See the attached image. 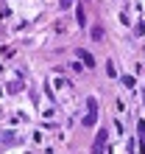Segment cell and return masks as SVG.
<instances>
[{
    "label": "cell",
    "instance_id": "4",
    "mask_svg": "<svg viewBox=\"0 0 145 154\" xmlns=\"http://www.w3.org/2000/svg\"><path fill=\"white\" fill-rule=\"evenodd\" d=\"M103 37V28H101V25H95V28H92V39H101Z\"/></svg>",
    "mask_w": 145,
    "mask_h": 154
},
{
    "label": "cell",
    "instance_id": "1",
    "mask_svg": "<svg viewBox=\"0 0 145 154\" xmlns=\"http://www.w3.org/2000/svg\"><path fill=\"white\" fill-rule=\"evenodd\" d=\"M87 106H89V115L84 118V126H92V123L98 121V112H95L98 104H95V98H87Z\"/></svg>",
    "mask_w": 145,
    "mask_h": 154
},
{
    "label": "cell",
    "instance_id": "3",
    "mask_svg": "<svg viewBox=\"0 0 145 154\" xmlns=\"http://www.w3.org/2000/svg\"><path fill=\"white\" fill-rule=\"evenodd\" d=\"M78 59L84 62L87 67H95V59H92V53H89V51H84V48H81V51H78Z\"/></svg>",
    "mask_w": 145,
    "mask_h": 154
},
{
    "label": "cell",
    "instance_id": "2",
    "mask_svg": "<svg viewBox=\"0 0 145 154\" xmlns=\"http://www.w3.org/2000/svg\"><path fill=\"white\" fill-rule=\"evenodd\" d=\"M103 143H106V129H101V132H98L95 146H92V154H103Z\"/></svg>",
    "mask_w": 145,
    "mask_h": 154
},
{
    "label": "cell",
    "instance_id": "5",
    "mask_svg": "<svg viewBox=\"0 0 145 154\" xmlns=\"http://www.w3.org/2000/svg\"><path fill=\"white\" fill-rule=\"evenodd\" d=\"M61 3V8H67V6H72V0H59Z\"/></svg>",
    "mask_w": 145,
    "mask_h": 154
}]
</instances>
